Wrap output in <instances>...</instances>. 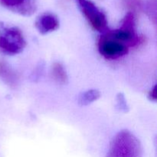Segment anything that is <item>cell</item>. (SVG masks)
I'll return each instance as SVG.
<instances>
[{
  "mask_svg": "<svg viewBox=\"0 0 157 157\" xmlns=\"http://www.w3.org/2000/svg\"><path fill=\"white\" fill-rule=\"evenodd\" d=\"M106 157H143L142 144L132 132L122 130L112 139Z\"/></svg>",
  "mask_w": 157,
  "mask_h": 157,
  "instance_id": "obj_1",
  "label": "cell"
},
{
  "mask_svg": "<svg viewBox=\"0 0 157 157\" xmlns=\"http://www.w3.org/2000/svg\"><path fill=\"white\" fill-rule=\"evenodd\" d=\"M25 47V38L21 29L0 21V52L12 56L21 53Z\"/></svg>",
  "mask_w": 157,
  "mask_h": 157,
  "instance_id": "obj_2",
  "label": "cell"
},
{
  "mask_svg": "<svg viewBox=\"0 0 157 157\" xmlns=\"http://www.w3.org/2000/svg\"><path fill=\"white\" fill-rule=\"evenodd\" d=\"M100 55L107 60H116L125 56L129 52L128 46L117 39L110 30L103 32L98 41Z\"/></svg>",
  "mask_w": 157,
  "mask_h": 157,
  "instance_id": "obj_3",
  "label": "cell"
},
{
  "mask_svg": "<svg viewBox=\"0 0 157 157\" xmlns=\"http://www.w3.org/2000/svg\"><path fill=\"white\" fill-rule=\"evenodd\" d=\"M75 1L89 25L94 30L101 33L107 30V16L93 2L90 0Z\"/></svg>",
  "mask_w": 157,
  "mask_h": 157,
  "instance_id": "obj_4",
  "label": "cell"
},
{
  "mask_svg": "<svg viewBox=\"0 0 157 157\" xmlns=\"http://www.w3.org/2000/svg\"><path fill=\"white\" fill-rule=\"evenodd\" d=\"M0 5L21 16H31L38 9L36 0H0Z\"/></svg>",
  "mask_w": 157,
  "mask_h": 157,
  "instance_id": "obj_5",
  "label": "cell"
},
{
  "mask_svg": "<svg viewBox=\"0 0 157 157\" xmlns=\"http://www.w3.org/2000/svg\"><path fill=\"white\" fill-rule=\"evenodd\" d=\"M58 17L51 12H45L37 18L35 22V29L41 35H47L55 32L59 28Z\"/></svg>",
  "mask_w": 157,
  "mask_h": 157,
  "instance_id": "obj_6",
  "label": "cell"
},
{
  "mask_svg": "<svg viewBox=\"0 0 157 157\" xmlns=\"http://www.w3.org/2000/svg\"><path fill=\"white\" fill-rule=\"evenodd\" d=\"M0 80L10 87L18 84L19 77L17 72L6 61L0 60Z\"/></svg>",
  "mask_w": 157,
  "mask_h": 157,
  "instance_id": "obj_7",
  "label": "cell"
},
{
  "mask_svg": "<svg viewBox=\"0 0 157 157\" xmlns=\"http://www.w3.org/2000/svg\"><path fill=\"white\" fill-rule=\"evenodd\" d=\"M52 78L60 85H65L68 82V75L64 65L60 62H55L51 67Z\"/></svg>",
  "mask_w": 157,
  "mask_h": 157,
  "instance_id": "obj_8",
  "label": "cell"
},
{
  "mask_svg": "<svg viewBox=\"0 0 157 157\" xmlns=\"http://www.w3.org/2000/svg\"><path fill=\"white\" fill-rule=\"evenodd\" d=\"M101 97V92L97 89H90L82 92L78 98V103L80 106H87L98 101Z\"/></svg>",
  "mask_w": 157,
  "mask_h": 157,
  "instance_id": "obj_9",
  "label": "cell"
},
{
  "mask_svg": "<svg viewBox=\"0 0 157 157\" xmlns=\"http://www.w3.org/2000/svg\"><path fill=\"white\" fill-rule=\"evenodd\" d=\"M143 10L155 26L157 20V0H146L143 4Z\"/></svg>",
  "mask_w": 157,
  "mask_h": 157,
  "instance_id": "obj_10",
  "label": "cell"
},
{
  "mask_svg": "<svg viewBox=\"0 0 157 157\" xmlns=\"http://www.w3.org/2000/svg\"><path fill=\"white\" fill-rule=\"evenodd\" d=\"M124 6L131 12L136 15V13L143 10V2L141 0H123Z\"/></svg>",
  "mask_w": 157,
  "mask_h": 157,
  "instance_id": "obj_11",
  "label": "cell"
},
{
  "mask_svg": "<svg viewBox=\"0 0 157 157\" xmlns=\"http://www.w3.org/2000/svg\"><path fill=\"white\" fill-rule=\"evenodd\" d=\"M116 107L117 109L122 113H127L130 110L125 96L123 93H119L117 95Z\"/></svg>",
  "mask_w": 157,
  "mask_h": 157,
  "instance_id": "obj_12",
  "label": "cell"
},
{
  "mask_svg": "<svg viewBox=\"0 0 157 157\" xmlns=\"http://www.w3.org/2000/svg\"><path fill=\"white\" fill-rule=\"evenodd\" d=\"M44 61H41L38 64V65L36 66L35 69H34V71L32 72V75H31L30 78L32 81L34 82H36L38 80H40V78L42 75L43 71H44Z\"/></svg>",
  "mask_w": 157,
  "mask_h": 157,
  "instance_id": "obj_13",
  "label": "cell"
},
{
  "mask_svg": "<svg viewBox=\"0 0 157 157\" xmlns=\"http://www.w3.org/2000/svg\"><path fill=\"white\" fill-rule=\"evenodd\" d=\"M156 84H155L154 86H153V87H152L151 89H150V90L149 91L148 93V95H147V98H148V99L150 100V101H152V102H156V100H157V94H156Z\"/></svg>",
  "mask_w": 157,
  "mask_h": 157,
  "instance_id": "obj_14",
  "label": "cell"
}]
</instances>
